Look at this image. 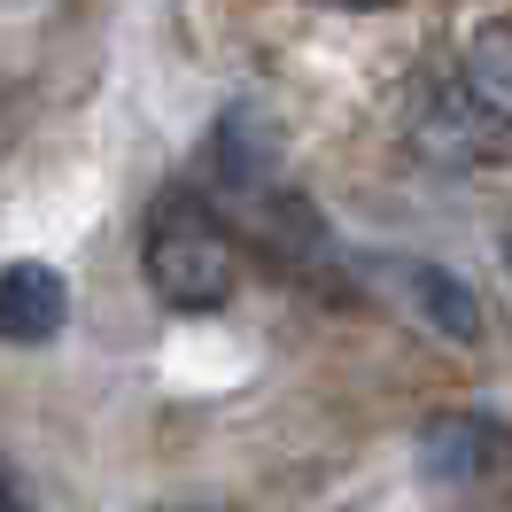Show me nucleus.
Segmentation results:
<instances>
[{"label":"nucleus","mask_w":512,"mask_h":512,"mask_svg":"<svg viewBox=\"0 0 512 512\" xmlns=\"http://www.w3.org/2000/svg\"><path fill=\"white\" fill-rule=\"evenodd\" d=\"M140 272L156 303L171 311H225L241 288V249L233 225L218 218L210 187H163L140 218Z\"/></svg>","instance_id":"f257e3e1"},{"label":"nucleus","mask_w":512,"mask_h":512,"mask_svg":"<svg viewBox=\"0 0 512 512\" xmlns=\"http://www.w3.org/2000/svg\"><path fill=\"white\" fill-rule=\"evenodd\" d=\"M357 280L365 288H381L396 311L412 326H427L435 342H481V295L450 272V264H435V256H365L357 264Z\"/></svg>","instance_id":"f03ea898"},{"label":"nucleus","mask_w":512,"mask_h":512,"mask_svg":"<svg viewBox=\"0 0 512 512\" xmlns=\"http://www.w3.org/2000/svg\"><path fill=\"white\" fill-rule=\"evenodd\" d=\"M202 179L233 210H249L256 194L288 187V148H280L272 117L264 109H225L218 125H210V140H202Z\"/></svg>","instance_id":"7ed1b4c3"},{"label":"nucleus","mask_w":512,"mask_h":512,"mask_svg":"<svg viewBox=\"0 0 512 512\" xmlns=\"http://www.w3.org/2000/svg\"><path fill=\"white\" fill-rule=\"evenodd\" d=\"M419 474L435 489H489L512 474V427L489 412H435L419 427Z\"/></svg>","instance_id":"20e7f679"},{"label":"nucleus","mask_w":512,"mask_h":512,"mask_svg":"<svg viewBox=\"0 0 512 512\" xmlns=\"http://www.w3.org/2000/svg\"><path fill=\"white\" fill-rule=\"evenodd\" d=\"M0 326H8L16 350L55 342V334L70 326V280L55 272V264H39V256H16V264L0 272Z\"/></svg>","instance_id":"39448f33"},{"label":"nucleus","mask_w":512,"mask_h":512,"mask_svg":"<svg viewBox=\"0 0 512 512\" xmlns=\"http://www.w3.org/2000/svg\"><path fill=\"white\" fill-rule=\"evenodd\" d=\"M466 101H474V117L512 125V24H481L466 39Z\"/></svg>","instance_id":"423d86ee"},{"label":"nucleus","mask_w":512,"mask_h":512,"mask_svg":"<svg viewBox=\"0 0 512 512\" xmlns=\"http://www.w3.org/2000/svg\"><path fill=\"white\" fill-rule=\"evenodd\" d=\"M0 505H8V512H32V489H24V474H8V489H0Z\"/></svg>","instance_id":"0eeeda50"},{"label":"nucleus","mask_w":512,"mask_h":512,"mask_svg":"<svg viewBox=\"0 0 512 512\" xmlns=\"http://www.w3.org/2000/svg\"><path fill=\"white\" fill-rule=\"evenodd\" d=\"M319 8H388V0H319Z\"/></svg>","instance_id":"6e6552de"},{"label":"nucleus","mask_w":512,"mask_h":512,"mask_svg":"<svg viewBox=\"0 0 512 512\" xmlns=\"http://www.w3.org/2000/svg\"><path fill=\"white\" fill-rule=\"evenodd\" d=\"M505 272H512V225H505Z\"/></svg>","instance_id":"1a4fd4ad"}]
</instances>
